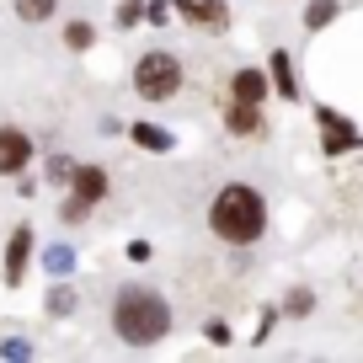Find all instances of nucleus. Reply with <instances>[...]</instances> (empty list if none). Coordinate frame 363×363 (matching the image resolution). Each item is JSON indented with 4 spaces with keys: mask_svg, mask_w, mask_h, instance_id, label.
Returning a JSON list of instances; mask_svg holds the SVG:
<instances>
[{
    "mask_svg": "<svg viewBox=\"0 0 363 363\" xmlns=\"http://www.w3.org/2000/svg\"><path fill=\"white\" fill-rule=\"evenodd\" d=\"M208 225H214L219 240H230V246H246V240H257L262 230H267V203H262L257 187H240V182H230V187H219L214 208H208Z\"/></svg>",
    "mask_w": 363,
    "mask_h": 363,
    "instance_id": "obj_1",
    "label": "nucleus"
},
{
    "mask_svg": "<svg viewBox=\"0 0 363 363\" xmlns=\"http://www.w3.org/2000/svg\"><path fill=\"white\" fill-rule=\"evenodd\" d=\"M113 331L128 342V347H150L171 331V310L155 289H123L113 305Z\"/></svg>",
    "mask_w": 363,
    "mask_h": 363,
    "instance_id": "obj_2",
    "label": "nucleus"
},
{
    "mask_svg": "<svg viewBox=\"0 0 363 363\" xmlns=\"http://www.w3.org/2000/svg\"><path fill=\"white\" fill-rule=\"evenodd\" d=\"M182 86V59L177 54H145L134 69V91L145 96V102H166V96H177Z\"/></svg>",
    "mask_w": 363,
    "mask_h": 363,
    "instance_id": "obj_3",
    "label": "nucleus"
},
{
    "mask_svg": "<svg viewBox=\"0 0 363 363\" xmlns=\"http://www.w3.org/2000/svg\"><path fill=\"white\" fill-rule=\"evenodd\" d=\"M27 160H33V139L22 128H0V177H16Z\"/></svg>",
    "mask_w": 363,
    "mask_h": 363,
    "instance_id": "obj_4",
    "label": "nucleus"
},
{
    "mask_svg": "<svg viewBox=\"0 0 363 363\" xmlns=\"http://www.w3.org/2000/svg\"><path fill=\"white\" fill-rule=\"evenodd\" d=\"M315 123L326 128V155H342V150L358 145V128H347V123H342V113H331V107H320Z\"/></svg>",
    "mask_w": 363,
    "mask_h": 363,
    "instance_id": "obj_5",
    "label": "nucleus"
},
{
    "mask_svg": "<svg viewBox=\"0 0 363 363\" xmlns=\"http://www.w3.org/2000/svg\"><path fill=\"white\" fill-rule=\"evenodd\" d=\"M69 187H75V203H102L107 198V171L102 166H75V182H69Z\"/></svg>",
    "mask_w": 363,
    "mask_h": 363,
    "instance_id": "obj_6",
    "label": "nucleus"
},
{
    "mask_svg": "<svg viewBox=\"0 0 363 363\" xmlns=\"http://www.w3.org/2000/svg\"><path fill=\"white\" fill-rule=\"evenodd\" d=\"M27 251H33V230L16 225V235L6 240V284H22V272H27Z\"/></svg>",
    "mask_w": 363,
    "mask_h": 363,
    "instance_id": "obj_7",
    "label": "nucleus"
},
{
    "mask_svg": "<svg viewBox=\"0 0 363 363\" xmlns=\"http://www.w3.org/2000/svg\"><path fill=\"white\" fill-rule=\"evenodd\" d=\"M230 91H235V102H262V96H267V80H262L257 69H240V75L230 80Z\"/></svg>",
    "mask_w": 363,
    "mask_h": 363,
    "instance_id": "obj_8",
    "label": "nucleus"
},
{
    "mask_svg": "<svg viewBox=\"0 0 363 363\" xmlns=\"http://www.w3.org/2000/svg\"><path fill=\"white\" fill-rule=\"evenodd\" d=\"M182 6V16H187V22H225V6H219V0H177Z\"/></svg>",
    "mask_w": 363,
    "mask_h": 363,
    "instance_id": "obj_9",
    "label": "nucleus"
},
{
    "mask_svg": "<svg viewBox=\"0 0 363 363\" xmlns=\"http://www.w3.org/2000/svg\"><path fill=\"white\" fill-rule=\"evenodd\" d=\"M230 128H235V134H257V128H262L257 102H235V107H230Z\"/></svg>",
    "mask_w": 363,
    "mask_h": 363,
    "instance_id": "obj_10",
    "label": "nucleus"
},
{
    "mask_svg": "<svg viewBox=\"0 0 363 363\" xmlns=\"http://www.w3.org/2000/svg\"><path fill=\"white\" fill-rule=\"evenodd\" d=\"M134 139H139L145 150H171V134H166V128H155V123H139Z\"/></svg>",
    "mask_w": 363,
    "mask_h": 363,
    "instance_id": "obj_11",
    "label": "nucleus"
},
{
    "mask_svg": "<svg viewBox=\"0 0 363 363\" xmlns=\"http://www.w3.org/2000/svg\"><path fill=\"white\" fill-rule=\"evenodd\" d=\"M331 16H337V0H315V6L305 11V27L315 33V27H326V22H331Z\"/></svg>",
    "mask_w": 363,
    "mask_h": 363,
    "instance_id": "obj_12",
    "label": "nucleus"
},
{
    "mask_svg": "<svg viewBox=\"0 0 363 363\" xmlns=\"http://www.w3.org/2000/svg\"><path fill=\"white\" fill-rule=\"evenodd\" d=\"M272 75H278V91H284V96H294V75H289V54H272Z\"/></svg>",
    "mask_w": 363,
    "mask_h": 363,
    "instance_id": "obj_13",
    "label": "nucleus"
},
{
    "mask_svg": "<svg viewBox=\"0 0 363 363\" xmlns=\"http://www.w3.org/2000/svg\"><path fill=\"white\" fill-rule=\"evenodd\" d=\"M48 11H54V0H16V16H27V22H43Z\"/></svg>",
    "mask_w": 363,
    "mask_h": 363,
    "instance_id": "obj_14",
    "label": "nucleus"
},
{
    "mask_svg": "<svg viewBox=\"0 0 363 363\" xmlns=\"http://www.w3.org/2000/svg\"><path fill=\"white\" fill-rule=\"evenodd\" d=\"M48 272H54V278H59V272H69V267H75V257H69V246H48Z\"/></svg>",
    "mask_w": 363,
    "mask_h": 363,
    "instance_id": "obj_15",
    "label": "nucleus"
},
{
    "mask_svg": "<svg viewBox=\"0 0 363 363\" xmlns=\"http://www.w3.org/2000/svg\"><path fill=\"white\" fill-rule=\"evenodd\" d=\"M48 182H75V166H69L65 155H54L48 160Z\"/></svg>",
    "mask_w": 363,
    "mask_h": 363,
    "instance_id": "obj_16",
    "label": "nucleus"
},
{
    "mask_svg": "<svg viewBox=\"0 0 363 363\" xmlns=\"http://www.w3.org/2000/svg\"><path fill=\"white\" fill-rule=\"evenodd\" d=\"M65 43H69V48H86V43H91V27H86V22H69V27H65Z\"/></svg>",
    "mask_w": 363,
    "mask_h": 363,
    "instance_id": "obj_17",
    "label": "nucleus"
},
{
    "mask_svg": "<svg viewBox=\"0 0 363 363\" xmlns=\"http://www.w3.org/2000/svg\"><path fill=\"white\" fill-rule=\"evenodd\" d=\"M48 310H54V315H65V310H75V294H69V289H54V294H48Z\"/></svg>",
    "mask_w": 363,
    "mask_h": 363,
    "instance_id": "obj_18",
    "label": "nucleus"
},
{
    "mask_svg": "<svg viewBox=\"0 0 363 363\" xmlns=\"http://www.w3.org/2000/svg\"><path fill=\"white\" fill-rule=\"evenodd\" d=\"M139 16H145V0H123V11H118V22H123V27H134Z\"/></svg>",
    "mask_w": 363,
    "mask_h": 363,
    "instance_id": "obj_19",
    "label": "nucleus"
},
{
    "mask_svg": "<svg viewBox=\"0 0 363 363\" xmlns=\"http://www.w3.org/2000/svg\"><path fill=\"white\" fill-rule=\"evenodd\" d=\"M305 310H310V294H305V289H299V294H289V315H305Z\"/></svg>",
    "mask_w": 363,
    "mask_h": 363,
    "instance_id": "obj_20",
    "label": "nucleus"
},
{
    "mask_svg": "<svg viewBox=\"0 0 363 363\" xmlns=\"http://www.w3.org/2000/svg\"><path fill=\"white\" fill-rule=\"evenodd\" d=\"M208 342H219V347L230 342V326H225V320H208Z\"/></svg>",
    "mask_w": 363,
    "mask_h": 363,
    "instance_id": "obj_21",
    "label": "nucleus"
}]
</instances>
